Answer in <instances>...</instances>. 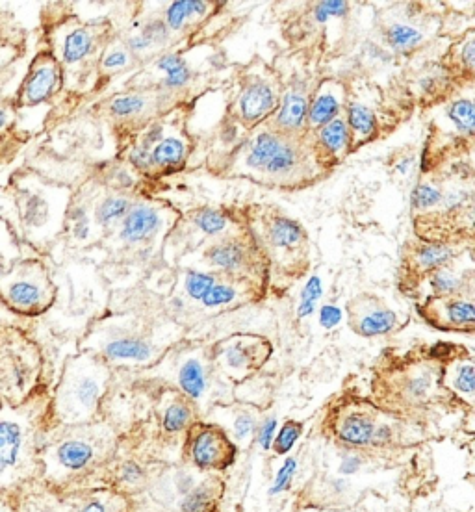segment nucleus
I'll return each mask as SVG.
<instances>
[{
	"instance_id": "23",
	"label": "nucleus",
	"mask_w": 475,
	"mask_h": 512,
	"mask_svg": "<svg viewBox=\"0 0 475 512\" xmlns=\"http://www.w3.org/2000/svg\"><path fill=\"white\" fill-rule=\"evenodd\" d=\"M461 253V245L453 242H425L418 247H412L407 260L409 273L416 275L420 281L435 273L438 269L448 268L453 258Z\"/></svg>"
},
{
	"instance_id": "58",
	"label": "nucleus",
	"mask_w": 475,
	"mask_h": 512,
	"mask_svg": "<svg viewBox=\"0 0 475 512\" xmlns=\"http://www.w3.org/2000/svg\"><path fill=\"white\" fill-rule=\"evenodd\" d=\"M412 166H414V158H401L398 164H396V171H398L399 175H409V171H411Z\"/></svg>"
},
{
	"instance_id": "31",
	"label": "nucleus",
	"mask_w": 475,
	"mask_h": 512,
	"mask_svg": "<svg viewBox=\"0 0 475 512\" xmlns=\"http://www.w3.org/2000/svg\"><path fill=\"white\" fill-rule=\"evenodd\" d=\"M193 418H195V407H193L192 399H188L184 394H179L164 407L162 429L166 431L167 435H177V433H182L192 427Z\"/></svg>"
},
{
	"instance_id": "53",
	"label": "nucleus",
	"mask_w": 475,
	"mask_h": 512,
	"mask_svg": "<svg viewBox=\"0 0 475 512\" xmlns=\"http://www.w3.org/2000/svg\"><path fill=\"white\" fill-rule=\"evenodd\" d=\"M342 316H344L342 308L336 307V305H323L320 308V325L323 329L331 331V329L340 325Z\"/></svg>"
},
{
	"instance_id": "26",
	"label": "nucleus",
	"mask_w": 475,
	"mask_h": 512,
	"mask_svg": "<svg viewBox=\"0 0 475 512\" xmlns=\"http://www.w3.org/2000/svg\"><path fill=\"white\" fill-rule=\"evenodd\" d=\"M188 156V143L179 134L164 136L153 149V164H155V175H171L179 171L186 162Z\"/></svg>"
},
{
	"instance_id": "40",
	"label": "nucleus",
	"mask_w": 475,
	"mask_h": 512,
	"mask_svg": "<svg viewBox=\"0 0 475 512\" xmlns=\"http://www.w3.org/2000/svg\"><path fill=\"white\" fill-rule=\"evenodd\" d=\"M323 297V282L320 275H310L309 281L305 282L301 294H299V305H297V320H307L316 310L318 303Z\"/></svg>"
},
{
	"instance_id": "13",
	"label": "nucleus",
	"mask_w": 475,
	"mask_h": 512,
	"mask_svg": "<svg viewBox=\"0 0 475 512\" xmlns=\"http://www.w3.org/2000/svg\"><path fill=\"white\" fill-rule=\"evenodd\" d=\"M346 312L351 331L362 338L388 336L396 333L403 323L396 310L388 307L381 297L368 292L349 299Z\"/></svg>"
},
{
	"instance_id": "49",
	"label": "nucleus",
	"mask_w": 475,
	"mask_h": 512,
	"mask_svg": "<svg viewBox=\"0 0 475 512\" xmlns=\"http://www.w3.org/2000/svg\"><path fill=\"white\" fill-rule=\"evenodd\" d=\"M129 160L136 171H140L143 175H155L153 151L143 147L142 143H134V147L130 149Z\"/></svg>"
},
{
	"instance_id": "21",
	"label": "nucleus",
	"mask_w": 475,
	"mask_h": 512,
	"mask_svg": "<svg viewBox=\"0 0 475 512\" xmlns=\"http://www.w3.org/2000/svg\"><path fill=\"white\" fill-rule=\"evenodd\" d=\"M442 383L468 414L475 412V355L451 353L444 359Z\"/></svg>"
},
{
	"instance_id": "48",
	"label": "nucleus",
	"mask_w": 475,
	"mask_h": 512,
	"mask_svg": "<svg viewBox=\"0 0 475 512\" xmlns=\"http://www.w3.org/2000/svg\"><path fill=\"white\" fill-rule=\"evenodd\" d=\"M279 433V422L275 416H268L264 418L260 425H258L257 435H255V442H257L258 448L262 451H271L273 444H275V438Z\"/></svg>"
},
{
	"instance_id": "11",
	"label": "nucleus",
	"mask_w": 475,
	"mask_h": 512,
	"mask_svg": "<svg viewBox=\"0 0 475 512\" xmlns=\"http://www.w3.org/2000/svg\"><path fill=\"white\" fill-rule=\"evenodd\" d=\"M186 455L201 472H223L236 457V442L219 425L193 423L188 429Z\"/></svg>"
},
{
	"instance_id": "17",
	"label": "nucleus",
	"mask_w": 475,
	"mask_h": 512,
	"mask_svg": "<svg viewBox=\"0 0 475 512\" xmlns=\"http://www.w3.org/2000/svg\"><path fill=\"white\" fill-rule=\"evenodd\" d=\"M420 314L429 325L442 331H457V333L475 331V301L464 295L427 299L420 307Z\"/></svg>"
},
{
	"instance_id": "16",
	"label": "nucleus",
	"mask_w": 475,
	"mask_h": 512,
	"mask_svg": "<svg viewBox=\"0 0 475 512\" xmlns=\"http://www.w3.org/2000/svg\"><path fill=\"white\" fill-rule=\"evenodd\" d=\"M314 88H307L303 82H292L283 88L281 106L277 114L268 121L273 130L288 138L309 136L310 95Z\"/></svg>"
},
{
	"instance_id": "5",
	"label": "nucleus",
	"mask_w": 475,
	"mask_h": 512,
	"mask_svg": "<svg viewBox=\"0 0 475 512\" xmlns=\"http://www.w3.org/2000/svg\"><path fill=\"white\" fill-rule=\"evenodd\" d=\"M32 403L34 397L21 407H10L4 403L0 422V474L4 488L10 487L25 474L28 462L34 455L38 425H41L47 412V397L39 394L34 410H30Z\"/></svg>"
},
{
	"instance_id": "3",
	"label": "nucleus",
	"mask_w": 475,
	"mask_h": 512,
	"mask_svg": "<svg viewBox=\"0 0 475 512\" xmlns=\"http://www.w3.org/2000/svg\"><path fill=\"white\" fill-rule=\"evenodd\" d=\"M108 381L110 368L101 355L82 353L67 360L52 401V414L64 425H88L101 409Z\"/></svg>"
},
{
	"instance_id": "9",
	"label": "nucleus",
	"mask_w": 475,
	"mask_h": 512,
	"mask_svg": "<svg viewBox=\"0 0 475 512\" xmlns=\"http://www.w3.org/2000/svg\"><path fill=\"white\" fill-rule=\"evenodd\" d=\"M206 264L219 271L223 277L245 279L260 284L268 290L270 273L266 260L260 255L249 232H231L218 242L208 245L205 251Z\"/></svg>"
},
{
	"instance_id": "7",
	"label": "nucleus",
	"mask_w": 475,
	"mask_h": 512,
	"mask_svg": "<svg viewBox=\"0 0 475 512\" xmlns=\"http://www.w3.org/2000/svg\"><path fill=\"white\" fill-rule=\"evenodd\" d=\"M0 294L4 307L19 316L34 318L54 305L58 288L41 260L26 258L13 262L12 268L2 273Z\"/></svg>"
},
{
	"instance_id": "24",
	"label": "nucleus",
	"mask_w": 475,
	"mask_h": 512,
	"mask_svg": "<svg viewBox=\"0 0 475 512\" xmlns=\"http://www.w3.org/2000/svg\"><path fill=\"white\" fill-rule=\"evenodd\" d=\"M101 357L106 362H132V364H149L158 357L156 347L143 336L123 334L110 338L101 347Z\"/></svg>"
},
{
	"instance_id": "42",
	"label": "nucleus",
	"mask_w": 475,
	"mask_h": 512,
	"mask_svg": "<svg viewBox=\"0 0 475 512\" xmlns=\"http://www.w3.org/2000/svg\"><path fill=\"white\" fill-rule=\"evenodd\" d=\"M444 195L446 193L442 192L435 184L420 182L414 186L411 193L412 210H416V212L433 210L444 203Z\"/></svg>"
},
{
	"instance_id": "43",
	"label": "nucleus",
	"mask_w": 475,
	"mask_h": 512,
	"mask_svg": "<svg viewBox=\"0 0 475 512\" xmlns=\"http://www.w3.org/2000/svg\"><path fill=\"white\" fill-rule=\"evenodd\" d=\"M310 17L316 26L329 25L334 19H342L349 13V2L344 0H323L310 4Z\"/></svg>"
},
{
	"instance_id": "33",
	"label": "nucleus",
	"mask_w": 475,
	"mask_h": 512,
	"mask_svg": "<svg viewBox=\"0 0 475 512\" xmlns=\"http://www.w3.org/2000/svg\"><path fill=\"white\" fill-rule=\"evenodd\" d=\"M19 214L26 229H41L51 216V203L43 193L23 190L19 199Z\"/></svg>"
},
{
	"instance_id": "12",
	"label": "nucleus",
	"mask_w": 475,
	"mask_h": 512,
	"mask_svg": "<svg viewBox=\"0 0 475 512\" xmlns=\"http://www.w3.org/2000/svg\"><path fill=\"white\" fill-rule=\"evenodd\" d=\"M64 86V65L52 51H41L34 56L21 88L15 95L17 108H34L51 101Z\"/></svg>"
},
{
	"instance_id": "54",
	"label": "nucleus",
	"mask_w": 475,
	"mask_h": 512,
	"mask_svg": "<svg viewBox=\"0 0 475 512\" xmlns=\"http://www.w3.org/2000/svg\"><path fill=\"white\" fill-rule=\"evenodd\" d=\"M119 477H121V481H123L125 485H138L143 477H145V472H143V468L138 462L130 461L125 462V464L121 466Z\"/></svg>"
},
{
	"instance_id": "37",
	"label": "nucleus",
	"mask_w": 475,
	"mask_h": 512,
	"mask_svg": "<svg viewBox=\"0 0 475 512\" xmlns=\"http://www.w3.org/2000/svg\"><path fill=\"white\" fill-rule=\"evenodd\" d=\"M422 281L427 284L429 290V299H444V297H455V295H463L466 281L457 271L448 268L438 269L435 273L427 275Z\"/></svg>"
},
{
	"instance_id": "47",
	"label": "nucleus",
	"mask_w": 475,
	"mask_h": 512,
	"mask_svg": "<svg viewBox=\"0 0 475 512\" xmlns=\"http://www.w3.org/2000/svg\"><path fill=\"white\" fill-rule=\"evenodd\" d=\"M129 47H112L110 51H106L101 58V71L106 73H116V71H123L125 67H129L130 62Z\"/></svg>"
},
{
	"instance_id": "56",
	"label": "nucleus",
	"mask_w": 475,
	"mask_h": 512,
	"mask_svg": "<svg viewBox=\"0 0 475 512\" xmlns=\"http://www.w3.org/2000/svg\"><path fill=\"white\" fill-rule=\"evenodd\" d=\"M442 82H444V80L437 77V75H427V77L420 78L418 86H420L422 93H425V95H431V93H437V90H440Z\"/></svg>"
},
{
	"instance_id": "44",
	"label": "nucleus",
	"mask_w": 475,
	"mask_h": 512,
	"mask_svg": "<svg viewBox=\"0 0 475 512\" xmlns=\"http://www.w3.org/2000/svg\"><path fill=\"white\" fill-rule=\"evenodd\" d=\"M297 470H299V461H297L296 457H286L283 464H281V468L277 470V474L273 477V481H271L270 490H268L271 498L281 496V494L288 492L292 488Z\"/></svg>"
},
{
	"instance_id": "18",
	"label": "nucleus",
	"mask_w": 475,
	"mask_h": 512,
	"mask_svg": "<svg viewBox=\"0 0 475 512\" xmlns=\"http://www.w3.org/2000/svg\"><path fill=\"white\" fill-rule=\"evenodd\" d=\"M312 149L318 156L321 166L327 171L344 162L349 154L353 153V136L347 125L346 114L331 121L329 125L321 127L316 132H310Z\"/></svg>"
},
{
	"instance_id": "51",
	"label": "nucleus",
	"mask_w": 475,
	"mask_h": 512,
	"mask_svg": "<svg viewBox=\"0 0 475 512\" xmlns=\"http://www.w3.org/2000/svg\"><path fill=\"white\" fill-rule=\"evenodd\" d=\"M459 64L470 77H475V34L459 45Z\"/></svg>"
},
{
	"instance_id": "25",
	"label": "nucleus",
	"mask_w": 475,
	"mask_h": 512,
	"mask_svg": "<svg viewBox=\"0 0 475 512\" xmlns=\"http://www.w3.org/2000/svg\"><path fill=\"white\" fill-rule=\"evenodd\" d=\"M177 384H179L180 394L192 399L193 403L201 401L210 386V372L206 370L205 360L193 355L182 360L177 370Z\"/></svg>"
},
{
	"instance_id": "55",
	"label": "nucleus",
	"mask_w": 475,
	"mask_h": 512,
	"mask_svg": "<svg viewBox=\"0 0 475 512\" xmlns=\"http://www.w3.org/2000/svg\"><path fill=\"white\" fill-rule=\"evenodd\" d=\"M364 464V459L357 453H347L342 457V461L338 464V475L340 477H351L357 474Z\"/></svg>"
},
{
	"instance_id": "45",
	"label": "nucleus",
	"mask_w": 475,
	"mask_h": 512,
	"mask_svg": "<svg viewBox=\"0 0 475 512\" xmlns=\"http://www.w3.org/2000/svg\"><path fill=\"white\" fill-rule=\"evenodd\" d=\"M303 435V423L296 422V420H288L283 423V427L279 429L277 438H275V444H273V451L277 455H288L294 446L297 444V440Z\"/></svg>"
},
{
	"instance_id": "6",
	"label": "nucleus",
	"mask_w": 475,
	"mask_h": 512,
	"mask_svg": "<svg viewBox=\"0 0 475 512\" xmlns=\"http://www.w3.org/2000/svg\"><path fill=\"white\" fill-rule=\"evenodd\" d=\"M43 373V355L34 340L19 329H4L0 346L2 403L21 407L36 396Z\"/></svg>"
},
{
	"instance_id": "2",
	"label": "nucleus",
	"mask_w": 475,
	"mask_h": 512,
	"mask_svg": "<svg viewBox=\"0 0 475 512\" xmlns=\"http://www.w3.org/2000/svg\"><path fill=\"white\" fill-rule=\"evenodd\" d=\"M444 359L437 355L403 359L383 368L375 383L373 394L381 409L403 418H414L418 412L433 407H459L442 383Z\"/></svg>"
},
{
	"instance_id": "36",
	"label": "nucleus",
	"mask_w": 475,
	"mask_h": 512,
	"mask_svg": "<svg viewBox=\"0 0 475 512\" xmlns=\"http://www.w3.org/2000/svg\"><path fill=\"white\" fill-rule=\"evenodd\" d=\"M210 8H212V4L205 2V0H177V2H171V4H167L166 12H164L167 28L173 30V32H180L193 19L206 15Z\"/></svg>"
},
{
	"instance_id": "38",
	"label": "nucleus",
	"mask_w": 475,
	"mask_h": 512,
	"mask_svg": "<svg viewBox=\"0 0 475 512\" xmlns=\"http://www.w3.org/2000/svg\"><path fill=\"white\" fill-rule=\"evenodd\" d=\"M149 99L142 93H121L116 95L110 103H108V114L116 119H132V117L142 116L147 110Z\"/></svg>"
},
{
	"instance_id": "59",
	"label": "nucleus",
	"mask_w": 475,
	"mask_h": 512,
	"mask_svg": "<svg viewBox=\"0 0 475 512\" xmlns=\"http://www.w3.org/2000/svg\"><path fill=\"white\" fill-rule=\"evenodd\" d=\"M464 221H466L468 227H475V203L468 206V210H466V214H464Z\"/></svg>"
},
{
	"instance_id": "32",
	"label": "nucleus",
	"mask_w": 475,
	"mask_h": 512,
	"mask_svg": "<svg viewBox=\"0 0 475 512\" xmlns=\"http://www.w3.org/2000/svg\"><path fill=\"white\" fill-rule=\"evenodd\" d=\"M155 67L156 71H160L164 75L162 84L166 90H182L192 82V69L177 52L162 54L156 60Z\"/></svg>"
},
{
	"instance_id": "61",
	"label": "nucleus",
	"mask_w": 475,
	"mask_h": 512,
	"mask_svg": "<svg viewBox=\"0 0 475 512\" xmlns=\"http://www.w3.org/2000/svg\"><path fill=\"white\" fill-rule=\"evenodd\" d=\"M474 103H475V101H474Z\"/></svg>"
},
{
	"instance_id": "20",
	"label": "nucleus",
	"mask_w": 475,
	"mask_h": 512,
	"mask_svg": "<svg viewBox=\"0 0 475 512\" xmlns=\"http://www.w3.org/2000/svg\"><path fill=\"white\" fill-rule=\"evenodd\" d=\"M99 457V449L90 436H67L51 451L49 464L52 472L77 475L86 472Z\"/></svg>"
},
{
	"instance_id": "29",
	"label": "nucleus",
	"mask_w": 475,
	"mask_h": 512,
	"mask_svg": "<svg viewBox=\"0 0 475 512\" xmlns=\"http://www.w3.org/2000/svg\"><path fill=\"white\" fill-rule=\"evenodd\" d=\"M221 496V483L214 477L199 481L195 487L180 500V512H214Z\"/></svg>"
},
{
	"instance_id": "35",
	"label": "nucleus",
	"mask_w": 475,
	"mask_h": 512,
	"mask_svg": "<svg viewBox=\"0 0 475 512\" xmlns=\"http://www.w3.org/2000/svg\"><path fill=\"white\" fill-rule=\"evenodd\" d=\"M134 205L136 203L130 199L129 195L110 193L95 206V221L104 229L117 225V223H123V219L129 216Z\"/></svg>"
},
{
	"instance_id": "8",
	"label": "nucleus",
	"mask_w": 475,
	"mask_h": 512,
	"mask_svg": "<svg viewBox=\"0 0 475 512\" xmlns=\"http://www.w3.org/2000/svg\"><path fill=\"white\" fill-rule=\"evenodd\" d=\"M281 78L270 67H249L231 106V117L245 130H257L277 114L283 97Z\"/></svg>"
},
{
	"instance_id": "34",
	"label": "nucleus",
	"mask_w": 475,
	"mask_h": 512,
	"mask_svg": "<svg viewBox=\"0 0 475 512\" xmlns=\"http://www.w3.org/2000/svg\"><path fill=\"white\" fill-rule=\"evenodd\" d=\"M386 45L396 54H411L424 45V32L411 23H390L385 28Z\"/></svg>"
},
{
	"instance_id": "46",
	"label": "nucleus",
	"mask_w": 475,
	"mask_h": 512,
	"mask_svg": "<svg viewBox=\"0 0 475 512\" xmlns=\"http://www.w3.org/2000/svg\"><path fill=\"white\" fill-rule=\"evenodd\" d=\"M257 416L251 410H240L236 418L232 420V440L238 444H244L253 435H257Z\"/></svg>"
},
{
	"instance_id": "27",
	"label": "nucleus",
	"mask_w": 475,
	"mask_h": 512,
	"mask_svg": "<svg viewBox=\"0 0 475 512\" xmlns=\"http://www.w3.org/2000/svg\"><path fill=\"white\" fill-rule=\"evenodd\" d=\"M346 119L351 136H353L355 151L362 145L375 140V136L379 132V123H377V116L370 106L357 103V101H349L346 108Z\"/></svg>"
},
{
	"instance_id": "30",
	"label": "nucleus",
	"mask_w": 475,
	"mask_h": 512,
	"mask_svg": "<svg viewBox=\"0 0 475 512\" xmlns=\"http://www.w3.org/2000/svg\"><path fill=\"white\" fill-rule=\"evenodd\" d=\"M190 221L195 229L206 234V236H221L231 229L234 221H240L242 216L234 218L227 210L221 208H212V206H201L190 212ZM227 236V234H225Z\"/></svg>"
},
{
	"instance_id": "57",
	"label": "nucleus",
	"mask_w": 475,
	"mask_h": 512,
	"mask_svg": "<svg viewBox=\"0 0 475 512\" xmlns=\"http://www.w3.org/2000/svg\"><path fill=\"white\" fill-rule=\"evenodd\" d=\"M464 431H466V435L472 438L470 442L474 444L475 448V412H470V414H466V420H464Z\"/></svg>"
},
{
	"instance_id": "28",
	"label": "nucleus",
	"mask_w": 475,
	"mask_h": 512,
	"mask_svg": "<svg viewBox=\"0 0 475 512\" xmlns=\"http://www.w3.org/2000/svg\"><path fill=\"white\" fill-rule=\"evenodd\" d=\"M223 277V275H221ZM257 282L245 281V279H232V277H223L221 281L216 282V286L208 292L201 305L205 308H223L234 305L245 292H255ZM266 290V288H264Z\"/></svg>"
},
{
	"instance_id": "1",
	"label": "nucleus",
	"mask_w": 475,
	"mask_h": 512,
	"mask_svg": "<svg viewBox=\"0 0 475 512\" xmlns=\"http://www.w3.org/2000/svg\"><path fill=\"white\" fill-rule=\"evenodd\" d=\"M240 216L245 231L266 260L268 288L284 292L305 277L310 268V238L297 219L270 205L245 206Z\"/></svg>"
},
{
	"instance_id": "19",
	"label": "nucleus",
	"mask_w": 475,
	"mask_h": 512,
	"mask_svg": "<svg viewBox=\"0 0 475 512\" xmlns=\"http://www.w3.org/2000/svg\"><path fill=\"white\" fill-rule=\"evenodd\" d=\"M347 88L342 80L325 78L310 95L309 134L346 114Z\"/></svg>"
},
{
	"instance_id": "60",
	"label": "nucleus",
	"mask_w": 475,
	"mask_h": 512,
	"mask_svg": "<svg viewBox=\"0 0 475 512\" xmlns=\"http://www.w3.org/2000/svg\"><path fill=\"white\" fill-rule=\"evenodd\" d=\"M0 512H15L12 511V507L8 505V501L4 500L2 501V509H0Z\"/></svg>"
},
{
	"instance_id": "10",
	"label": "nucleus",
	"mask_w": 475,
	"mask_h": 512,
	"mask_svg": "<svg viewBox=\"0 0 475 512\" xmlns=\"http://www.w3.org/2000/svg\"><path fill=\"white\" fill-rule=\"evenodd\" d=\"M271 344L257 334H234L212 349V362L231 381H247L268 362Z\"/></svg>"
},
{
	"instance_id": "15",
	"label": "nucleus",
	"mask_w": 475,
	"mask_h": 512,
	"mask_svg": "<svg viewBox=\"0 0 475 512\" xmlns=\"http://www.w3.org/2000/svg\"><path fill=\"white\" fill-rule=\"evenodd\" d=\"M171 212L173 208L164 203H136L121 223L119 240L129 247L151 244L164 231Z\"/></svg>"
},
{
	"instance_id": "22",
	"label": "nucleus",
	"mask_w": 475,
	"mask_h": 512,
	"mask_svg": "<svg viewBox=\"0 0 475 512\" xmlns=\"http://www.w3.org/2000/svg\"><path fill=\"white\" fill-rule=\"evenodd\" d=\"M104 25H73L60 36L54 52L62 65H78L88 60L104 36Z\"/></svg>"
},
{
	"instance_id": "14",
	"label": "nucleus",
	"mask_w": 475,
	"mask_h": 512,
	"mask_svg": "<svg viewBox=\"0 0 475 512\" xmlns=\"http://www.w3.org/2000/svg\"><path fill=\"white\" fill-rule=\"evenodd\" d=\"M286 140L288 136L273 130L268 123L253 130V136L242 143L232 158V175L258 182Z\"/></svg>"
},
{
	"instance_id": "52",
	"label": "nucleus",
	"mask_w": 475,
	"mask_h": 512,
	"mask_svg": "<svg viewBox=\"0 0 475 512\" xmlns=\"http://www.w3.org/2000/svg\"><path fill=\"white\" fill-rule=\"evenodd\" d=\"M77 512H116V503L108 494H93Z\"/></svg>"
},
{
	"instance_id": "41",
	"label": "nucleus",
	"mask_w": 475,
	"mask_h": 512,
	"mask_svg": "<svg viewBox=\"0 0 475 512\" xmlns=\"http://www.w3.org/2000/svg\"><path fill=\"white\" fill-rule=\"evenodd\" d=\"M218 273H212V271H188L186 273V279H184V292L186 295L193 299V301H203L208 292L216 286V282L219 281Z\"/></svg>"
},
{
	"instance_id": "4",
	"label": "nucleus",
	"mask_w": 475,
	"mask_h": 512,
	"mask_svg": "<svg viewBox=\"0 0 475 512\" xmlns=\"http://www.w3.org/2000/svg\"><path fill=\"white\" fill-rule=\"evenodd\" d=\"M409 418L375 409L373 405L349 403L333 410L331 431L340 444L353 449H386L411 444L414 436L405 435Z\"/></svg>"
},
{
	"instance_id": "39",
	"label": "nucleus",
	"mask_w": 475,
	"mask_h": 512,
	"mask_svg": "<svg viewBox=\"0 0 475 512\" xmlns=\"http://www.w3.org/2000/svg\"><path fill=\"white\" fill-rule=\"evenodd\" d=\"M448 119L461 134L475 136V103L470 99H457L448 106Z\"/></svg>"
},
{
	"instance_id": "50",
	"label": "nucleus",
	"mask_w": 475,
	"mask_h": 512,
	"mask_svg": "<svg viewBox=\"0 0 475 512\" xmlns=\"http://www.w3.org/2000/svg\"><path fill=\"white\" fill-rule=\"evenodd\" d=\"M67 219L71 223V232L77 240H86L88 232H90V221H88V212L82 206H75L69 214Z\"/></svg>"
}]
</instances>
